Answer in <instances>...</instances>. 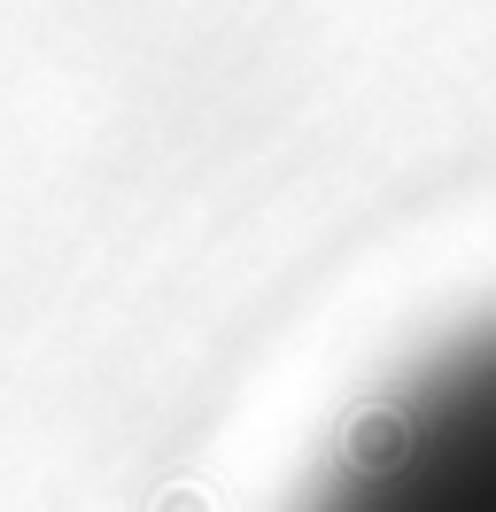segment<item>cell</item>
<instances>
[{"label": "cell", "instance_id": "6da1fadb", "mask_svg": "<svg viewBox=\"0 0 496 512\" xmlns=\"http://www.w3.org/2000/svg\"><path fill=\"white\" fill-rule=\"evenodd\" d=\"M318 512H496V326L372 419Z\"/></svg>", "mask_w": 496, "mask_h": 512}]
</instances>
